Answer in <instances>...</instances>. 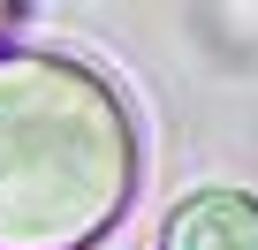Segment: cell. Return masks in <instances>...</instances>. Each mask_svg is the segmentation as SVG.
<instances>
[{"label":"cell","instance_id":"cell-2","mask_svg":"<svg viewBox=\"0 0 258 250\" xmlns=\"http://www.w3.org/2000/svg\"><path fill=\"white\" fill-rule=\"evenodd\" d=\"M167 250H258V197H243V190H198L167 220Z\"/></svg>","mask_w":258,"mask_h":250},{"label":"cell","instance_id":"cell-1","mask_svg":"<svg viewBox=\"0 0 258 250\" xmlns=\"http://www.w3.org/2000/svg\"><path fill=\"white\" fill-rule=\"evenodd\" d=\"M137 182L121 99L61 53H0V250H84Z\"/></svg>","mask_w":258,"mask_h":250}]
</instances>
